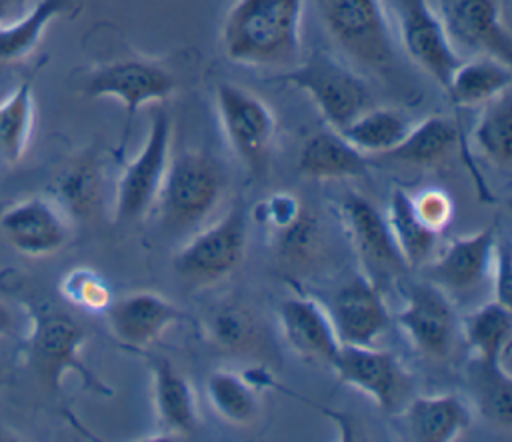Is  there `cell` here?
Masks as SVG:
<instances>
[{"instance_id":"obj_1","label":"cell","mask_w":512,"mask_h":442,"mask_svg":"<svg viewBox=\"0 0 512 442\" xmlns=\"http://www.w3.org/2000/svg\"><path fill=\"white\" fill-rule=\"evenodd\" d=\"M304 0H234L224 14L220 46L248 68H292L302 58Z\"/></svg>"},{"instance_id":"obj_2","label":"cell","mask_w":512,"mask_h":442,"mask_svg":"<svg viewBox=\"0 0 512 442\" xmlns=\"http://www.w3.org/2000/svg\"><path fill=\"white\" fill-rule=\"evenodd\" d=\"M334 44L358 66L390 76L398 64L396 40L382 0H314Z\"/></svg>"},{"instance_id":"obj_3","label":"cell","mask_w":512,"mask_h":442,"mask_svg":"<svg viewBox=\"0 0 512 442\" xmlns=\"http://www.w3.org/2000/svg\"><path fill=\"white\" fill-rule=\"evenodd\" d=\"M226 178V168L210 152L186 150L170 158L154 204L162 224L174 232L200 224L220 204Z\"/></svg>"},{"instance_id":"obj_4","label":"cell","mask_w":512,"mask_h":442,"mask_svg":"<svg viewBox=\"0 0 512 442\" xmlns=\"http://www.w3.org/2000/svg\"><path fill=\"white\" fill-rule=\"evenodd\" d=\"M286 84L306 92L332 130H342L358 114L372 106L366 80L336 56L314 50L278 76Z\"/></svg>"},{"instance_id":"obj_5","label":"cell","mask_w":512,"mask_h":442,"mask_svg":"<svg viewBox=\"0 0 512 442\" xmlns=\"http://www.w3.org/2000/svg\"><path fill=\"white\" fill-rule=\"evenodd\" d=\"M214 102L222 132L236 158L250 172H262L272 154L278 130L272 108L260 96L232 82L216 84Z\"/></svg>"},{"instance_id":"obj_6","label":"cell","mask_w":512,"mask_h":442,"mask_svg":"<svg viewBox=\"0 0 512 442\" xmlns=\"http://www.w3.org/2000/svg\"><path fill=\"white\" fill-rule=\"evenodd\" d=\"M84 342L86 334L70 314L52 308H44L34 314L28 350L40 380L48 388L58 390L62 378L68 372H74L82 378L86 388L100 394H110L106 384H102L84 364Z\"/></svg>"},{"instance_id":"obj_7","label":"cell","mask_w":512,"mask_h":442,"mask_svg":"<svg viewBox=\"0 0 512 442\" xmlns=\"http://www.w3.org/2000/svg\"><path fill=\"white\" fill-rule=\"evenodd\" d=\"M246 242V214L242 206H234L216 224L192 236L174 254L172 268L178 278L192 286L220 282L242 264Z\"/></svg>"},{"instance_id":"obj_8","label":"cell","mask_w":512,"mask_h":442,"mask_svg":"<svg viewBox=\"0 0 512 442\" xmlns=\"http://www.w3.org/2000/svg\"><path fill=\"white\" fill-rule=\"evenodd\" d=\"M170 134V116L160 108L150 118L142 148L122 168L116 182L114 216L118 222L142 220L156 204V196L170 162Z\"/></svg>"},{"instance_id":"obj_9","label":"cell","mask_w":512,"mask_h":442,"mask_svg":"<svg viewBox=\"0 0 512 442\" xmlns=\"http://www.w3.org/2000/svg\"><path fill=\"white\" fill-rule=\"evenodd\" d=\"M176 86V76L160 62L120 58L90 70L80 92L86 98H112L122 104L128 116H134L142 106L170 98Z\"/></svg>"},{"instance_id":"obj_10","label":"cell","mask_w":512,"mask_h":442,"mask_svg":"<svg viewBox=\"0 0 512 442\" xmlns=\"http://www.w3.org/2000/svg\"><path fill=\"white\" fill-rule=\"evenodd\" d=\"M398 38L410 60L446 90L462 56L454 48L442 16L430 0H396Z\"/></svg>"},{"instance_id":"obj_11","label":"cell","mask_w":512,"mask_h":442,"mask_svg":"<svg viewBox=\"0 0 512 442\" xmlns=\"http://www.w3.org/2000/svg\"><path fill=\"white\" fill-rule=\"evenodd\" d=\"M342 384H348L370 396L378 408L392 410L408 394L410 380L392 352L374 346L340 344L332 362Z\"/></svg>"},{"instance_id":"obj_12","label":"cell","mask_w":512,"mask_h":442,"mask_svg":"<svg viewBox=\"0 0 512 442\" xmlns=\"http://www.w3.org/2000/svg\"><path fill=\"white\" fill-rule=\"evenodd\" d=\"M396 322L410 344L428 358H444L456 340V314L438 284H412Z\"/></svg>"},{"instance_id":"obj_13","label":"cell","mask_w":512,"mask_h":442,"mask_svg":"<svg viewBox=\"0 0 512 442\" xmlns=\"http://www.w3.org/2000/svg\"><path fill=\"white\" fill-rule=\"evenodd\" d=\"M0 232L20 254L38 258L66 246L70 224L66 212L56 202L30 196L14 202L0 214Z\"/></svg>"},{"instance_id":"obj_14","label":"cell","mask_w":512,"mask_h":442,"mask_svg":"<svg viewBox=\"0 0 512 442\" xmlns=\"http://www.w3.org/2000/svg\"><path fill=\"white\" fill-rule=\"evenodd\" d=\"M328 316L340 344L354 346H374L390 324L382 290L368 274H356L336 290Z\"/></svg>"},{"instance_id":"obj_15","label":"cell","mask_w":512,"mask_h":442,"mask_svg":"<svg viewBox=\"0 0 512 442\" xmlns=\"http://www.w3.org/2000/svg\"><path fill=\"white\" fill-rule=\"evenodd\" d=\"M340 210L346 236L372 280L374 274L396 276L406 268L392 240L386 216L368 198L348 192Z\"/></svg>"},{"instance_id":"obj_16","label":"cell","mask_w":512,"mask_h":442,"mask_svg":"<svg viewBox=\"0 0 512 442\" xmlns=\"http://www.w3.org/2000/svg\"><path fill=\"white\" fill-rule=\"evenodd\" d=\"M442 20L454 48L460 44L472 56L512 62V36L498 0H452Z\"/></svg>"},{"instance_id":"obj_17","label":"cell","mask_w":512,"mask_h":442,"mask_svg":"<svg viewBox=\"0 0 512 442\" xmlns=\"http://www.w3.org/2000/svg\"><path fill=\"white\" fill-rule=\"evenodd\" d=\"M112 336L126 348L144 350L154 344L170 326L178 324L184 314L166 296L138 290L124 294L106 308Z\"/></svg>"},{"instance_id":"obj_18","label":"cell","mask_w":512,"mask_h":442,"mask_svg":"<svg viewBox=\"0 0 512 442\" xmlns=\"http://www.w3.org/2000/svg\"><path fill=\"white\" fill-rule=\"evenodd\" d=\"M278 322L286 344L304 360L332 368L340 350L328 312L306 296L284 298L278 306Z\"/></svg>"},{"instance_id":"obj_19","label":"cell","mask_w":512,"mask_h":442,"mask_svg":"<svg viewBox=\"0 0 512 442\" xmlns=\"http://www.w3.org/2000/svg\"><path fill=\"white\" fill-rule=\"evenodd\" d=\"M496 224L458 236L448 242L444 252L430 264L434 284L450 290H472L490 272L496 248Z\"/></svg>"},{"instance_id":"obj_20","label":"cell","mask_w":512,"mask_h":442,"mask_svg":"<svg viewBox=\"0 0 512 442\" xmlns=\"http://www.w3.org/2000/svg\"><path fill=\"white\" fill-rule=\"evenodd\" d=\"M152 370V390L158 424L164 434L190 436L198 426L196 398L188 380L166 360L152 356L148 358Z\"/></svg>"},{"instance_id":"obj_21","label":"cell","mask_w":512,"mask_h":442,"mask_svg":"<svg viewBox=\"0 0 512 442\" xmlns=\"http://www.w3.org/2000/svg\"><path fill=\"white\" fill-rule=\"evenodd\" d=\"M472 422L470 408L456 394L416 396L404 410V426L418 442H452Z\"/></svg>"},{"instance_id":"obj_22","label":"cell","mask_w":512,"mask_h":442,"mask_svg":"<svg viewBox=\"0 0 512 442\" xmlns=\"http://www.w3.org/2000/svg\"><path fill=\"white\" fill-rule=\"evenodd\" d=\"M460 140V126L448 116L434 114L412 124L402 142L384 156L406 166L432 168L450 158Z\"/></svg>"},{"instance_id":"obj_23","label":"cell","mask_w":512,"mask_h":442,"mask_svg":"<svg viewBox=\"0 0 512 442\" xmlns=\"http://www.w3.org/2000/svg\"><path fill=\"white\" fill-rule=\"evenodd\" d=\"M300 172L312 180H344L366 174V158L336 130L312 134L298 156Z\"/></svg>"},{"instance_id":"obj_24","label":"cell","mask_w":512,"mask_h":442,"mask_svg":"<svg viewBox=\"0 0 512 442\" xmlns=\"http://www.w3.org/2000/svg\"><path fill=\"white\" fill-rule=\"evenodd\" d=\"M512 70L508 62L492 56H470L454 68L444 90L456 106H482L510 90Z\"/></svg>"},{"instance_id":"obj_25","label":"cell","mask_w":512,"mask_h":442,"mask_svg":"<svg viewBox=\"0 0 512 442\" xmlns=\"http://www.w3.org/2000/svg\"><path fill=\"white\" fill-rule=\"evenodd\" d=\"M56 204L66 216L92 218L104 200V174L98 158L82 154L66 162L54 180Z\"/></svg>"},{"instance_id":"obj_26","label":"cell","mask_w":512,"mask_h":442,"mask_svg":"<svg viewBox=\"0 0 512 442\" xmlns=\"http://www.w3.org/2000/svg\"><path fill=\"white\" fill-rule=\"evenodd\" d=\"M76 0H38L22 16L0 26V62H18L32 54L52 20L72 14Z\"/></svg>"},{"instance_id":"obj_27","label":"cell","mask_w":512,"mask_h":442,"mask_svg":"<svg viewBox=\"0 0 512 442\" xmlns=\"http://www.w3.org/2000/svg\"><path fill=\"white\" fill-rule=\"evenodd\" d=\"M410 126L412 124L404 112L396 108L370 106L336 132H340L346 142L366 156L390 152L402 142Z\"/></svg>"},{"instance_id":"obj_28","label":"cell","mask_w":512,"mask_h":442,"mask_svg":"<svg viewBox=\"0 0 512 442\" xmlns=\"http://www.w3.org/2000/svg\"><path fill=\"white\" fill-rule=\"evenodd\" d=\"M464 338L476 358L504 364L512 340V312L496 300L476 308L464 320Z\"/></svg>"},{"instance_id":"obj_29","label":"cell","mask_w":512,"mask_h":442,"mask_svg":"<svg viewBox=\"0 0 512 442\" xmlns=\"http://www.w3.org/2000/svg\"><path fill=\"white\" fill-rule=\"evenodd\" d=\"M392 240L404 260L406 266H420L430 260L438 234L426 228L414 208L410 194L404 190H394L388 204V216H386Z\"/></svg>"},{"instance_id":"obj_30","label":"cell","mask_w":512,"mask_h":442,"mask_svg":"<svg viewBox=\"0 0 512 442\" xmlns=\"http://www.w3.org/2000/svg\"><path fill=\"white\" fill-rule=\"evenodd\" d=\"M476 150L494 166L508 170L512 164V92L482 104V114L470 134Z\"/></svg>"},{"instance_id":"obj_31","label":"cell","mask_w":512,"mask_h":442,"mask_svg":"<svg viewBox=\"0 0 512 442\" xmlns=\"http://www.w3.org/2000/svg\"><path fill=\"white\" fill-rule=\"evenodd\" d=\"M206 336L222 352L248 354L258 348L262 328L258 316L240 302L220 304L206 318Z\"/></svg>"},{"instance_id":"obj_32","label":"cell","mask_w":512,"mask_h":442,"mask_svg":"<svg viewBox=\"0 0 512 442\" xmlns=\"http://www.w3.org/2000/svg\"><path fill=\"white\" fill-rule=\"evenodd\" d=\"M34 126L32 76L24 78L14 92L0 102V156L16 164L28 150Z\"/></svg>"},{"instance_id":"obj_33","label":"cell","mask_w":512,"mask_h":442,"mask_svg":"<svg viewBox=\"0 0 512 442\" xmlns=\"http://www.w3.org/2000/svg\"><path fill=\"white\" fill-rule=\"evenodd\" d=\"M468 384L480 412L498 426L512 424V378L504 364H490L474 356Z\"/></svg>"},{"instance_id":"obj_34","label":"cell","mask_w":512,"mask_h":442,"mask_svg":"<svg viewBox=\"0 0 512 442\" xmlns=\"http://www.w3.org/2000/svg\"><path fill=\"white\" fill-rule=\"evenodd\" d=\"M206 394L216 414L232 424L246 426L258 418V394L254 384L232 370H216L206 380Z\"/></svg>"},{"instance_id":"obj_35","label":"cell","mask_w":512,"mask_h":442,"mask_svg":"<svg viewBox=\"0 0 512 442\" xmlns=\"http://www.w3.org/2000/svg\"><path fill=\"white\" fill-rule=\"evenodd\" d=\"M278 254L294 266L310 264L318 258L324 246V230L310 208H302L298 218L276 232Z\"/></svg>"},{"instance_id":"obj_36","label":"cell","mask_w":512,"mask_h":442,"mask_svg":"<svg viewBox=\"0 0 512 442\" xmlns=\"http://www.w3.org/2000/svg\"><path fill=\"white\" fill-rule=\"evenodd\" d=\"M60 294L68 304L90 312H106L114 300L106 280L88 268H74L66 272L60 282Z\"/></svg>"},{"instance_id":"obj_37","label":"cell","mask_w":512,"mask_h":442,"mask_svg":"<svg viewBox=\"0 0 512 442\" xmlns=\"http://www.w3.org/2000/svg\"><path fill=\"white\" fill-rule=\"evenodd\" d=\"M410 200L418 220L436 234H440L454 216V202L448 192L440 188L420 190L418 194L410 196Z\"/></svg>"},{"instance_id":"obj_38","label":"cell","mask_w":512,"mask_h":442,"mask_svg":"<svg viewBox=\"0 0 512 442\" xmlns=\"http://www.w3.org/2000/svg\"><path fill=\"white\" fill-rule=\"evenodd\" d=\"M302 208H304L302 202L296 196H292L290 192H276L274 196H270L262 204H258V208H254V210L258 214V220L264 226L278 232V230L286 228L288 224H292L298 218V214L302 212Z\"/></svg>"},{"instance_id":"obj_39","label":"cell","mask_w":512,"mask_h":442,"mask_svg":"<svg viewBox=\"0 0 512 442\" xmlns=\"http://www.w3.org/2000/svg\"><path fill=\"white\" fill-rule=\"evenodd\" d=\"M512 252L508 238L496 240L494 258L490 270L494 272V300L510 306L512 300Z\"/></svg>"},{"instance_id":"obj_40","label":"cell","mask_w":512,"mask_h":442,"mask_svg":"<svg viewBox=\"0 0 512 442\" xmlns=\"http://www.w3.org/2000/svg\"><path fill=\"white\" fill-rule=\"evenodd\" d=\"M28 0H0V26L10 24L28 10Z\"/></svg>"},{"instance_id":"obj_41","label":"cell","mask_w":512,"mask_h":442,"mask_svg":"<svg viewBox=\"0 0 512 442\" xmlns=\"http://www.w3.org/2000/svg\"><path fill=\"white\" fill-rule=\"evenodd\" d=\"M14 328H16V316L12 308L0 300V338L12 334Z\"/></svg>"}]
</instances>
